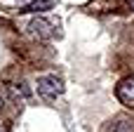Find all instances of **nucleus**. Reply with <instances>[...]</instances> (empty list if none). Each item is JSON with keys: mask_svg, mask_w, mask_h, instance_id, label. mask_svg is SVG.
Masks as SVG:
<instances>
[{"mask_svg": "<svg viewBox=\"0 0 134 132\" xmlns=\"http://www.w3.org/2000/svg\"><path fill=\"white\" fill-rule=\"evenodd\" d=\"M38 94L47 102H54L59 94H64V80L57 76H42L38 78Z\"/></svg>", "mask_w": 134, "mask_h": 132, "instance_id": "obj_1", "label": "nucleus"}, {"mask_svg": "<svg viewBox=\"0 0 134 132\" xmlns=\"http://www.w3.org/2000/svg\"><path fill=\"white\" fill-rule=\"evenodd\" d=\"M28 33H31L33 38H40V40H47V38L54 35L52 26H49L45 19H33V21L28 24Z\"/></svg>", "mask_w": 134, "mask_h": 132, "instance_id": "obj_2", "label": "nucleus"}, {"mask_svg": "<svg viewBox=\"0 0 134 132\" xmlns=\"http://www.w3.org/2000/svg\"><path fill=\"white\" fill-rule=\"evenodd\" d=\"M115 94H118V99H120L125 106H134V78L122 80V83L118 85Z\"/></svg>", "mask_w": 134, "mask_h": 132, "instance_id": "obj_3", "label": "nucleus"}, {"mask_svg": "<svg viewBox=\"0 0 134 132\" xmlns=\"http://www.w3.org/2000/svg\"><path fill=\"white\" fill-rule=\"evenodd\" d=\"M101 132H134V123L130 118H115V120L106 123Z\"/></svg>", "mask_w": 134, "mask_h": 132, "instance_id": "obj_4", "label": "nucleus"}, {"mask_svg": "<svg viewBox=\"0 0 134 132\" xmlns=\"http://www.w3.org/2000/svg\"><path fill=\"white\" fill-rule=\"evenodd\" d=\"M52 7H54V0H33L21 12H45V9H52Z\"/></svg>", "mask_w": 134, "mask_h": 132, "instance_id": "obj_5", "label": "nucleus"}, {"mask_svg": "<svg viewBox=\"0 0 134 132\" xmlns=\"http://www.w3.org/2000/svg\"><path fill=\"white\" fill-rule=\"evenodd\" d=\"M9 90L16 94V87H14V85H9ZM19 94H21V97H28V90H26V87H19Z\"/></svg>", "mask_w": 134, "mask_h": 132, "instance_id": "obj_6", "label": "nucleus"}, {"mask_svg": "<svg viewBox=\"0 0 134 132\" xmlns=\"http://www.w3.org/2000/svg\"><path fill=\"white\" fill-rule=\"evenodd\" d=\"M0 132H7V128H5V125H0Z\"/></svg>", "mask_w": 134, "mask_h": 132, "instance_id": "obj_7", "label": "nucleus"}, {"mask_svg": "<svg viewBox=\"0 0 134 132\" xmlns=\"http://www.w3.org/2000/svg\"><path fill=\"white\" fill-rule=\"evenodd\" d=\"M2 106H5V102H2V97H0V109H2Z\"/></svg>", "mask_w": 134, "mask_h": 132, "instance_id": "obj_8", "label": "nucleus"}]
</instances>
